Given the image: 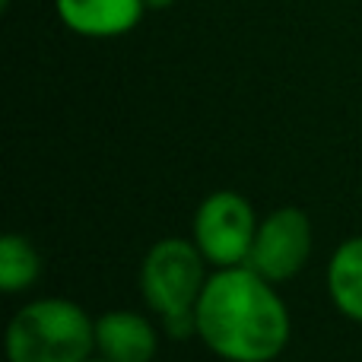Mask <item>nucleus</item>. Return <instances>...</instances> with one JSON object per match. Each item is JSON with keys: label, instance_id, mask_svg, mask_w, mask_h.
<instances>
[{"label": "nucleus", "instance_id": "nucleus-1", "mask_svg": "<svg viewBox=\"0 0 362 362\" xmlns=\"http://www.w3.org/2000/svg\"><path fill=\"white\" fill-rule=\"evenodd\" d=\"M194 337L223 362H274L293 337V318L276 283L248 264L206 276L194 308Z\"/></svg>", "mask_w": 362, "mask_h": 362}, {"label": "nucleus", "instance_id": "nucleus-2", "mask_svg": "<svg viewBox=\"0 0 362 362\" xmlns=\"http://www.w3.org/2000/svg\"><path fill=\"white\" fill-rule=\"evenodd\" d=\"M95 356V318L74 299H32L6 325L10 362H86Z\"/></svg>", "mask_w": 362, "mask_h": 362}, {"label": "nucleus", "instance_id": "nucleus-3", "mask_svg": "<svg viewBox=\"0 0 362 362\" xmlns=\"http://www.w3.org/2000/svg\"><path fill=\"white\" fill-rule=\"evenodd\" d=\"M206 257L194 238H159L140 261V296L172 337H194V308L206 283Z\"/></svg>", "mask_w": 362, "mask_h": 362}, {"label": "nucleus", "instance_id": "nucleus-4", "mask_svg": "<svg viewBox=\"0 0 362 362\" xmlns=\"http://www.w3.org/2000/svg\"><path fill=\"white\" fill-rule=\"evenodd\" d=\"M257 213L238 191H213L197 204L191 219V238L213 270L248 264L257 232Z\"/></svg>", "mask_w": 362, "mask_h": 362}, {"label": "nucleus", "instance_id": "nucleus-5", "mask_svg": "<svg viewBox=\"0 0 362 362\" xmlns=\"http://www.w3.org/2000/svg\"><path fill=\"white\" fill-rule=\"evenodd\" d=\"M312 245L315 232L308 213L302 206H276L257 223L248 267L274 283H286L305 270Z\"/></svg>", "mask_w": 362, "mask_h": 362}, {"label": "nucleus", "instance_id": "nucleus-6", "mask_svg": "<svg viewBox=\"0 0 362 362\" xmlns=\"http://www.w3.org/2000/svg\"><path fill=\"white\" fill-rule=\"evenodd\" d=\"M159 353V331L144 312L108 308L95 318V356L108 362H153Z\"/></svg>", "mask_w": 362, "mask_h": 362}, {"label": "nucleus", "instance_id": "nucleus-7", "mask_svg": "<svg viewBox=\"0 0 362 362\" xmlns=\"http://www.w3.org/2000/svg\"><path fill=\"white\" fill-rule=\"evenodd\" d=\"M150 10L146 0H54V13L80 38H121Z\"/></svg>", "mask_w": 362, "mask_h": 362}, {"label": "nucleus", "instance_id": "nucleus-8", "mask_svg": "<svg viewBox=\"0 0 362 362\" xmlns=\"http://www.w3.org/2000/svg\"><path fill=\"white\" fill-rule=\"evenodd\" d=\"M327 296L344 318L362 325V235L344 238L327 264Z\"/></svg>", "mask_w": 362, "mask_h": 362}, {"label": "nucleus", "instance_id": "nucleus-9", "mask_svg": "<svg viewBox=\"0 0 362 362\" xmlns=\"http://www.w3.org/2000/svg\"><path fill=\"white\" fill-rule=\"evenodd\" d=\"M42 276V255L23 232H6L0 238V289L16 296L32 289Z\"/></svg>", "mask_w": 362, "mask_h": 362}, {"label": "nucleus", "instance_id": "nucleus-10", "mask_svg": "<svg viewBox=\"0 0 362 362\" xmlns=\"http://www.w3.org/2000/svg\"><path fill=\"white\" fill-rule=\"evenodd\" d=\"M172 4H178V0H146L150 10H165V6H172Z\"/></svg>", "mask_w": 362, "mask_h": 362}, {"label": "nucleus", "instance_id": "nucleus-11", "mask_svg": "<svg viewBox=\"0 0 362 362\" xmlns=\"http://www.w3.org/2000/svg\"><path fill=\"white\" fill-rule=\"evenodd\" d=\"M86 362H108V359H102V356H89Z\"/></svg>", "mask_w": 362, "mask_h": 362}]
</instances>
